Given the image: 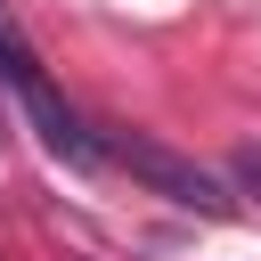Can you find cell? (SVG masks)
<instances>
[{
    "mask_svg": "<svg viewBox=\"0 0 261 261\" xmlns=\"http://www.w3.org/2000/svg\"><path fill=\"white\" fill-rule=\"evenodd\" d=\"M0 90L24 106V122L41 130V147H49V155H65L73 171L114 163V155H106V130H90V122L65 106V90L49 82V65H41V49L24 41V24H16V8H8V0H0Z\"/></svg>",
    "mask_w": 261,
    "mask_h": 261,
    "instance_id": "6da1fadb",
    "label": "cell"
},
{
    "mask_svg": "<svg viewBox=\"0 0 261 261\" xmlns=\"http://www.w3.org/2000/svg\"><path fill=\"white\" fill-rule=\"evenodd\" d=\"M106 155H114L147 196H163V204H179V212H204V220H237V188H228L212 163H196V155H179V147H163V139H147V130H106Z\"/></svg>",
    "mask_w": 261,
    "mask_h": 261,
    "instance_id": "7a4b0ae2",
    "label": "cell"
},
{
    "mask_svg": "<svg viewBox=\"0 0 261 261\" xmlns=\"http://www.w3.org/2000/svg\"><path fill=\"white\" fill-rule=\"evenodd\" d=\"M228 179H237V188L261 204V147H237V155H228Z\"/></svg>",
    "mask_w": 261,
    "mask_h": 261,
    "instance_id": "3957f363",
    "label": "cell"
}]
</instances>
